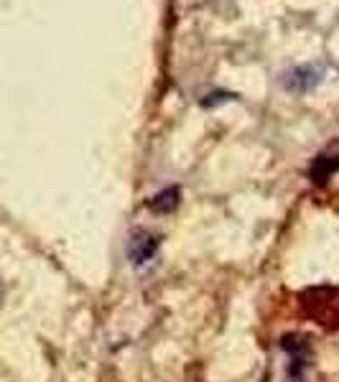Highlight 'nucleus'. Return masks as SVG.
<instances>
[{
	"instance_id": "f257e3e1",
	"label": "nucleus",
	"mask_w": 339,
	"mask_h": 382,
	"mask_svg": "<svg viewBox=\"0 0 339 382\" xmlns=\"http://www.w3.org/2000/svg\"><path fill=\"white\" fill-rule=\"evenodd\" d=\"M158 250V237L156 234H150L148 229H135L130 234V242H128V258L133 266H143V263H148L153 260Z\"/></svg>"
},
{
	"instance_id": "f03ea898",
	"label": "nucleus",
	"mask_w": 339,
	"mask_h": 382,
	"mask_svg": "<svg viewBox=\"0 0 339 382\" xmlns=\"http://www.w3.org/2000/svg\"><path fill=\"white\" fill-rule=\"evenodd\" d=\"M284 85H286V89H291V92H308L311 87L319 85V71H316V69H308V67H301V69L286 71Z\"/></svg>"
},
{
	"instance_id": "7ed1b4c3",
	"label": "nucleus",
	"mask_w": 339,
	"mask_h": 382,
	"mask_svg": "<svg viewBox=\"0 0 339 382\" xmlns=\"http://www.w3.org/2000/svg\"><path fill=\"white\" fill-rule=\"evenodd\" d=\"M176 207H179V189L176 186L164 189L150 199V209L158 211V214H171Z\"/></svg>"
},
{
	"instance_id": "20e7f679",
	"label": "nucleus",
	"mask_w": 339,
	"mask_h": 382,
	"mask_svg": "<svg viewBox=\"0 0 339 382\" xmlns=\"http://www.w3.org/2000/svg\"><path fill=\"white\" fill-rule=\"evenodd\" d=\"M337 166H339V156L316 158L314 166H311V179H314L316 184H324V181H327L331 173H334V168H337Z\"/></svg>"
}]
</instances>
